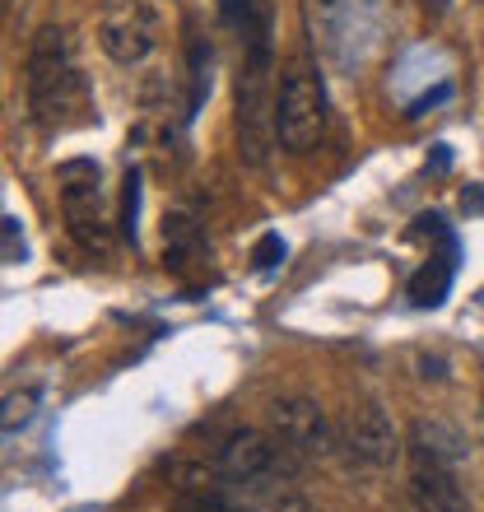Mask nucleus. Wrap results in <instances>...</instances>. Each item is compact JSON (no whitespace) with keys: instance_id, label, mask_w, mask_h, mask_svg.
<instances>
[{"instance_id":"nucleus-11","label":"nucleus","mask_w":484,"mask_h":512,"mask_svg":"<svg viewBox=\"0 0 484 512\" xmlns=\"http://www.w3.org/2000/svg\"><path fill=\"white\" fill-rule=\"evenodd\" d=\"M447 284H452V252L429 256V266L410 280V298H415L419 308H438V303L447 298Z\"/></svg>"},{"instance_id":"nucleus-7","label":"nucleus","mask_w":484,"mask_h":512,"mask_svg":"<svg viewBox=\"0 0 484 512\" xmlns=\"http://www.w3.org/2000/svg\"><path fill=\"white\" fill-rule=\"evenodd\" d=\"M336 443L345 447V457L359 461V466H391L396 452H401V438H396V424L387 419L382 405H354L350 415L336 424Z\"/></svg>"},{"instance_id":"nucleus-12","label":"nucleus","mask_w":484,"mask_h":512,"mask_svg":"<svg viewBox=\"0 0 484 512\" xmlns=\"http://www.w3.org/2000/svg\"><path fill=\"white\" fill-rule=\"evenodd\" d=\"M135 219H140V173H126L121 182V238L135 247Z\"/></svg>"},{"instance_id":"nucleus-9","label":"nucleus","mask_w":484,"mask_h":512,"mask_svg":"<svg viewBox=\"0 0 484 512\" xmlns=\"http://www.w3.org/2000/svg\"><path fill=\"white\" fill-rule=\"evenodd\" d=\"M410 503L419 512H471V499H466L457 471L452 466H429V461L410 466Z\"/></svg>"},{"instance_id":"nucleus-17","label":"nucleus","mask_w":484,"mask_h":512,"mask_svg":"<svg viewBox=\"0 0 484 512\" xmlns=\"http://www.w3.org/2000/svg\"><path fill=\"white\" fill-rule=\"evenodd\" d=\"M461 210H466V215H484V182L461 191Z\"/></svg>"},{"instance_id":"nucleus-15","label":"nucleus","mask_w":484,"mask_h":512,"mask_svg":"<svg viewBox=\"0 0 484 512\" xmlns=\"http://www.w3.org/2000/svg\"><path fill=\"white\" fill-rule=\"evenodd\" d=\"M256 10H261V5H252V0H219V19L229 28H242V33L252 28Z\"/></svg>"},{"instance_id":"nucleus-14","label":"nucleus","mask_w":484,"mask_h":512,"mask_svg":"<svg viewBox=\"0 0 484 512\" xmlns=\"http://www.w3.org/2000/svg\"><path fill=\"white\" fill-rule=\"evenodd\" d=\"M280 261H284V238H280V233H266V238L252 247V266L266 275V270H275Z\"/></svg>"},{"instance_id":"nucleus-6","label":"nucleus","mask_w":484,"mask_h":512,"mask_svg":"<svg viewBox=\"0 0 484 512\" xmlns=\"http://www.w3.org/2000/svg\"><path fill=\"white\" fill-rule=\"evenodd\" d=\"M270 438L289 452L294 461H317L331 452V419L312 396H280L270 405Z\"/></svg>"},{"instance_id":"nucleus-16","label":"nucleus","mask_w":484,"mask_h":512,"mask_svg":"<svg viewBox=\"0 0 484 512\" xmlns=\"http://www.w3.org/2000/svg\"><path fill=\"white\" fill-rule=\"evenodd\" d=\"M0 229H5V261H10V266H19V261H24V233H19V219L5 215V219H0Z\"/></svg>"},{"instance_id":"nucleus-8","label":"nucleus","mask_w":484,"mask_h":512,"mask_svg":"<svg viewBox=\"0 0 484 512\" xmlns=\"http://www.w3.org/2000/svg\"><path fill=\"white\" fill-rule=\"evenodd\" d=\"M98 42H103V52L117 61V66H135V61H145L154 52V19H149L145 5H135V0H121L103 14V24H98Z\"/></svg>"},{"instance_id":"nucleus-1","label":"nucleus","mask_w":484,"mask_h":512,"mask_svg":"<svg viewBox=\"0 0 484 512\" xmlns=\"http://www.w3.org/2000/svg\"><path fill=\"white\" fill-rule=\"evenodd\" d=\"M247 38V56H242V75H238V149L242 159L261 168L270 159L275 140V98H270V14L266 5L256 10L252 28L242 33Z\"/></svg>"},{"instance_id":"nucleus-3","label":"nucleus","mask_w":484,"mask_h":512,"mask_svg":"<svg viewBox=\"0 0 484 512\" xmlns=\"http://www.w3.org/2000/svg\"><path fill=\"white\" fill-rule=\"evenodd\" d=\"M326 135V94L322 80L308 61H294L284 70L280 94H275V140L289 154H308Z\"/></svg>"},{"instance_id":"nucleus-4","label":"nucleus","mask_w":484,"mask_h":512,"mask_svg":"<svg viewBox=\"0 0 484 512\" xmlns=\"http://www.w3.org/2000/svg\"><path fill=\"white\" fill-rule=\"evenodd\" d=\"M215 466L229 475V485L242 489H270L294 471L298 461L284 452L270 433L261 429H229L215 447Z\"/></svg>"},{"instance_id":"nucleus-2","label":"nucleus","mask_w":484,"mask_h":512,"mask_svg":"<svg viewBox=\"0 0 484 512\" xmlns=\"http://www.w3.org/2000/svg\"><path fill=\"white\" fill-rule=\"evenodd\" d=\"M84 103V80L70 52V33L61 24L38 28L33 52H28V108L42 126H61L66 112Z\"/></svg>"},{"instance_id":"nucleus-13","label":"nucleus","mask_w":484,"mask_h":512,"mask_svg":"<svg viewBox=\"0 0 484 512\" xmlns=\"http://www.w3.org/2000/svg\"><path fill=\"white\" fill-rule=\"evenodd\" d=\"M205 94H210V52L196 42V47H191V112L201 108Z\"/></svg>"},{"instance_id":"nucleus-10","label":"nucleus","mask_w":484,"mask_h":512,"mask_svg":"<svg viewBox=\"0 0 484 512\" xmlns=\"http://www.w3.org/2000/svg\"><path fill=\"white\" fill-rule=\"evenodd\" d=\"M466 438H461L452 424L443 419H415V429H410V457L415 461H429V466H452L457 471L461 461H466Z\"/></svg>"},{"instance_id":"nucleus-18","label":"nucleus","mask_w":484,"mask_h":512,"mask_svg":"<svg viewBox=\"0 0 484 512\" xmlns=\"http://www.w3.org/2000/svg\"><path fill=\"white\" fill-rule=\"evenodd\" d=\"M419 5H424V14H429V19H443V14L452 10V0H419Z\"/></svg>"},{"instance_id":"nucleus-5","label":"nucleus","mask_w":484,"mask_h":512,"mask_svg":"<svg viewBox=\"0 0 484 512\" xmlns=\"http://www.w3.org/2000/svg\"><path fill=\"white\" fill-rule=\"evenodd\" d=\"M66 187H61V210H66V229L84 252L108 256L112 252V229H108V201L98 187L94 163H66L61 168Z\"/></svg>"}]
</instances>
